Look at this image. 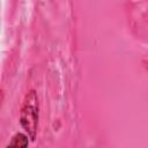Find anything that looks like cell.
<instances>
[{
    "mask_svg": "<svg viewBox=\"0 0 148 148\" xmlns=\"http://www.w3.org/2000/svg\"><path fill=\"white\" fill-rule=\"evenodd\" d=\"M39 119V103L37 92L32 89L23 98L21 111H20V124L27 132L30 140L36 139L37 127Z\"/></svg>",
    "mask_w": 148,
    "mask_h": 148,
    "instance_id": "obj_1",
    "label": "cell"
},
{
    "mask_svg": "<svg viewBox=\"0 0 148 148\" xmlns=\"http://www.w3.org/2000/svg\"><path fill=\"white\" fill-rule=\"evenodd\" d=\"M29 146V136L24 133H16L9 141L6 148H28Z\"/></svg>",
    "mask_w": 148,
    "mask_h": 148,
    "instance_id": "obj_2",
    "label": "cell"
},
{
    "mask_svg": "<svg viewBox=\"0 0 148 148\" xmlns=\"http://www.w3.org/2000/svg\"><path fill=\"white\" fill-rule=\"evenodd\" d=\"M2 101H3V92H2V90H0V109H1Z\"/></svg>",
    "mask_w": 148,
    "mask_h": 148,
    "instance_id": "obj_3",
    "label": "cell"
}]
</instances>
